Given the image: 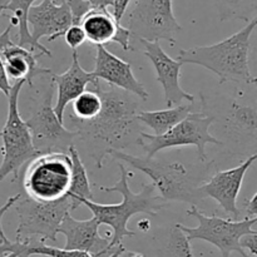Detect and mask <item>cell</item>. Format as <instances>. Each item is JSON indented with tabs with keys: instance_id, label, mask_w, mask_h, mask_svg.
Instances as JSON below:
<instances>
[{
	"instance_id": "7",
	"label": "cell",
	"mask_w": 257,
	"mask_h": 257,
	"mask_svg": "<svg viewBox=\"0 0 257 257\" xmlns=\"http://www.w3.org/2000/svg\"><path fill=\"white\" fill-rule=\"evenodd\" d=\"M54 84L49 78L48 84L37 89V97L33 98L29 118L24 120L32 136V142L38 153L67 152L77 135L68 130L64 123L58 119L53 109Z\"/></svg>"
},
{
	"instance_id": "8",
	"label": "cell",
	"mask_w": 257,
	"mask_h": 257,
	"mask_svg": "<svg viewBox=\"0 0 257 257\" xmlns=\"http://www.w3.org/2000/svg\"><path fill=\"white\" fill-rule=\"evenodd\" d=\"M24 79L17 80L12 85L8 95V117L0 132L2 138L3 161L0 165V182L9 175H14V180L19 177L20 170L25 163L32 161L39 153L35 151L32 136L19 113V94L25 84Z\"/></svg>"
},
{
	"instance_id": "9",
	"label": "cell",
	"mask_w": 257,
	"mask_h": 257,
	"mask_svg": "<svg viewBox=\"0 0 257 257\" xmlns=\"http://www.w3.org/2000/svg\"><path fill=\"white\" fill-rule=\"evenodd\" d=\"M187 215L195 217L198 225L196 227H187L177 223L180 230L187 236L190 241L203 240L220 250L221 257H230L232 252H238L242 257H250L240 246L243 236L257 231L255 228L257 218L243 220H226L218 216H206L195 205L187 210Z\"/></svg>"
},
{
	"instance_id": "30",
	"label": "cell",
	"mask_w": 257,
	"mask_h": 257,
	"mask_svg": "<svg viewBox=\"0 0 257 257\" xmlns=\"http://www.w3.org/2000/svg\"><path fill=\"white\" fill-rule=\"evenodd\" d=\"M240 246L243 251L247 250L252 256H257V231L241 237Z\"/></svg>"
},
{
	"instance_id": "36",
	"label": "cell",
	"mask_w": 257,
	"mask_h": 257,
	"mask_svg": "<svg viewBox=\"0 0 257 257\" xmlns=\"http://www.w3.org/2000/svg\"><path fill=\"white\" fill-rule=\"evenodd\" d=\"M10 3V0H0V15L3 12H5V8L8 7V4Z\"/></svg>"
},
{
	"instance_id": "31",
	"label": "cell",
	"mask_w": 257,
	"mask_h": 257,
	"mask_svg": "<svg viewBox=\"0 0 257 257\" xmlns=\"http://www.w3.org/2000/svg\"><path fill=\"white\" fill-rule=\"evenodd\" d=\"M20 197H22V195H20V193H18V195H15V196H12V197L8 198L7 202H5L4 205H3L2 207H0V241H3V240H5V238H8L7 236H5L4 230H3V225H2L3 217H4L5 213H7L8 211L10 210V208L14 207V205L18 202V201H19Z\"/></svg>"
},
{
	"instance_id": "34",
	"label": "cell",
	"mask_w": 257,
	"mask_h": 257,
	"mask_svg": "<svg viewBox=\"0 0 257 257\" xmlns=\"http://www.w3.org/2000/svg\"><path fill=\"white\" fill-rule=\"evenodd\" d=\"M87 2L95 9H108V7L113 5V0H87Z\"/></svg>"
},
{
	"instance_id": "14",
	"label": "cell",
	"mask_w": 257,
	"mask_h": 257,
	"mask_svg": "<svg viewBox=\"0 0 257 257\" xmlns=\"http://www.w3.org/2000/svg\"><path fill=\"white\" fill-rule=\"evenodd\" d=\"M95 67L92 70L95 79L124 90L142 100L147 99V89L135 77L131 63L120 59L105 47H95Z\"/></svg>"
},
{
	"instance_id": "27",
	"label": "cell",
	"mask_w": 257,
	"mask_h": 257,
	"mask_svg": "<svg viewBox=\"0 0 257 257\" xmlns=\"http://www.w3.org/2000/svg\"><path fill=\"white\" fill-rule=\"evenodd\" d=\"M158 255L160 257H195L191 248V241L180 230L177 223L171 230L167 243L161 248Z\"/></svg>"
},
{
	"instance_id": "37",
	"label": "cell",
	"mask_w": 257,
	"mask_h": 257,
	"mask_svg": "<svg viewBox=\"0 0 257 257\" xmlns=\"http://www.w3.org/2000/svg\"><path fill=\"white\" fill-rule=\"evenodd\" d=\"M2 257H17L14 255V253H7V255H4V256H2Z\"/></svg>"
},
{
	"instance_id": "23",
	"label": "cell",
	"mask_w": 257,
	"mask_h": 257,
	"mask_svg": "<svg viewBox=\"0 0 257 257\" xmlns=\"http://www.w3.org/2000/svg\"><path fill=\"white\" fill-rule=\"evenodd\" d=\"M68 155L72 161V177H70L68 197L72 200L73 210H77L79 207L78 200H80V198L93 200V193L90 190V182L87 175V170H85L83 161L80 160V156L75 146H72L68 150Z\"/></svg>"
},
{
	"instance_id": "4",
	"label": "cell",
	"mask_w": 257,
	"mask_h": 257,
	"mask_svg": "<svg viewBox=\"0 0 257 257\" xmlns=\"http://www.w3.org/2000/svg\"><path fill=\"white\" fill-rule=\"evenodd\" d=\"M72 177V161L67 152H48L28 162L23 187L28 197L53 202L67 197Z\"/></svg>"
},
{
	"instance_id": "18",
	"label": "cell",
	"mask_w": 257,
	"mask_h": 257,
	"mask_svg": "<svg viewBox=\"0 0 257 257\" xmlns=\"http://www.w3.org/2000/svg\"><path fill=\"white\" fill-rule=\"evenodd\" d=\"M53 84L57 87V103L53 107L58 119L63 122L65 110L69 103H72L79 94H82L88 85L95 82V77L92 72H87L83 69L79 63L77 50H73L72 64L64 73L52 72L50 74Z\"/></svg>"
},
{
	"instance_id": "26",
	"label": "cell",
	"mask_w": 257,
	"mask_h": 257,
	"mask_svg": "<svg viewBox=\"0 0 257 257\" xmlns=\"http://www.w3.org/2000/svg\"><path fill=\"white\" fill-rule=\"evenodd\" d=\"M102 108V99L98 92L93 88L85 89L82 94L78 95L72 102V113L70 115L75 119L89 120L99 113Z\"/></svg>"
},
{
	"instance_id": "13",
	"label": "cell",
	"mask_w": 257,
	"mask_h": 257,
	"mask_svg": "<svg viewBox=\"0 0 257 257\" xmlns=\"http://www.w3.org/2000/svg\"><path fill=\"white\" fill-rule=\"evenodd\" d=\"M143 47V54L151 60L156 70V79L162 85L167 108L182 104V102H196V97L187 93L180 84L182 63L171 58L161 47L160 42L140 40Z\"/></svg>"
},
{
	"instance_id": "16",
	"label": "cell",
	"mask_w": 257,
	"mask_h": 257,
	"mask_svg": "<svg viewBox=\"0 0 257 257\" xmlns=\"http://www.w3.org/2000/svg\"><path fill=\"white\" fill-rule=\"evenodd\" d=\"M72 24V13L63 2L58 4L55 0H42L38 5H33L28 13V27L37 42L42 38H47L49 43L54 42L63 37Z\"/></svg>"
},
{
	"instance_id": "15",
	"label": "cell",
	"mask_w": 257,
	"mask_h": 257,
	"mask_svg": "<svg viewBox=\"0 0 257 257\" xmlns=\"http://www.w3.org/2000/svg\"><path fill=\"white\" fill-rule=\"evenodd\" d=\"M99 223L94 217L89 220H77L68 213L58 227V233L65 237L64 250L88 252L95 257H107L114 251L108 250L110 238L99 235Z\"/></svg>"
},
{
	"instance_id": "11",
	"label": "cell",
	"mask_w": 257,
	"mask_h": 257,
	"mask_svg": "<svg viewBox=\"0 0 257 257\" xmlns=\"http://www.w3.org/2000/svg\"><path fill=\"white\" fill-rule=\"evenodd\" d=\"M14 206L19 220L15 233L18 241L33 238L55 242L60 222L68 213L74 211L68 196L53 202H39L29 197L22 200L20 197Z\"/></svg>"
},
{
	"instance_id": "20",
	"label": "cell",
	"mask_w": 257,
	"mask_h": 257,
	"mask_svg": "<svg viewBox=\"0 0 257 257\" xmlns=\"http://www.w3.org/2000/svg\"><path fill=\"white\" fill-rule=\"evenodd\" d=\"M124 250V246L119 245L112 255L107 257H119ZM7 253H14L17 257H32L33 255H43L48 257H95L88 252H83V251L54 247V246L47 245L44 241L33 240V238L24 241H10L9 238H5V240L0 241V255H7Z\"/></svg>"
},
{
	"instance_id": "32",
	"label": "cell",
	"mask_w": 257,
	"mask_h": 257,
	"mask_svg": "<svg viewBox=\"0 0 257 257\" xmlns=\"http://www.w3.org/2000/svg\"><path fill=\"white\" fill-rule=\"evenodd\" d=\"M132 0H113V17L118 20V22L122 23V19L124 18L125 13H127L128 5L131 4Z\"/></svg>"
},
{
	"instance_id": "1",
	"label": "cell",
	"mask_w": 257,
	"mask_h": 257,
	"mask_svg": "<svg viewBox=\"0 0 257 257\" xmlns=\"http://www.w3.org/2000/svg\"><path fill=\"white\" fill-rule=\"evenodd\" d=\"M90 85L102 99L99 113L89 120L75 119L70 114H64V119L69 122L68 130L73 131L77 140L84 143L89 156L94 160L95 167L100 170L110 151H122L132 143H137L138 136L142 132L136 118L140 105L135 95L110 87L99 79Z\"/></svg>"
},
{
	"instance_id": "28",
	"label": "cell",
	"mask_w": 257,
	"mask_h": 257,
	"mask_svg": "<svg viewBox=\"0 0 257 257\" xmlns=\"http://www.w3.org/2000/svg\"><path fill=\"white\" fill-rule=\"evenodd\" d=\"M12 29L13 25L9 24L4 32L0 33V52H2V49L8 44V43L12 42V38H10ZM10 89H12V84H10L9 78H8L7 72H5L4 64H3L2 57H0V92H3L8 97L10 93Z\"/></svg>"
},
{
	"instance_id": "19",
	"label": "cell",
	"mask_w": 257,
	"mask_h": 257,
	"mask_svg": "<svg viewBox=\"0 0 257 257\" xmlns=\"http://www.w3.org/2000/svg\"><path fill=\"white\" fill-rule=\"evenodd\" d=\"M0 57L8 78L10 77L15 82L24 79L30 88L34 84V79L52 73L50 69H45L38 65L37 59L39 58L38 55L25 48L19 47L13 40L3 48Z\"/></svg>"
},
{
	"instance_id": "10",
	"label": "cell",
	"mask_w": 257,
	"mask_h": 257,
	"mask_svg": "<svg viewBox=\"0 0 257 257\" xmlns=\"http://www.w3.org/2000/svg\"><path fill=\"white\" fill-rule=\"evenodd\" d=\"M123 27L131 33V39L167 40L172 47L176 44V35L182 30L173 14L172 0H133L127 24Z\"/></svg>"
},
{
	"instance_id": "25",
	"label": "cell",
	"mask_w": 257,
	"mask_h": 257,
	"mask_svg": "<svg viewBox=\"0 0 257 257\" xmlns=\"http://www.w3.org/2000/svg\"><path fill=\"white\" fill-rule=\"evenodd\" d=\"M228 127L232 128L233 132H241L256 138V109L250 105H241L233 102L228 109L227 117Z\"/></svg>"
},
{
	"instance_id": "33",
	"label": "cell",
	"mask_w": 257,
	"mask_h": 257,
	"mask_svg": "<svg viewBox=\"0 0 257 257\" xmlns=\"http://www.w3.org/2000/svg\"><path fill=\"white\" fill-rule=\"evenodd\" d=\"M243 206H245V211L247 213L246 218H257V192L253 193L251 198L246 200Z\"/></svg>"
},
{
	"instance_id": "6",
	"label": "cell",
	"mask_w": 257,
	"mask_h": 257,
	"mask_svg": "<svg viewBox=\"0 0 257 257\" xmlns=\"http://www.w3.org/2000/svg\"><path fill=\"white\" fill-rule=\"evenodd\" d=\"M108 156L119 162H125L128 166L150 177L153 187L161 193L160 197L165 202L180 201L195 205L200 200L197 187H195L187 168L182 163L158 162L146 156L138 157L122 151H110Z\"/></svg>"
},
{
	"instance_id": "22",
	"label": "cell",
	"mask_w": 257,
	"mask_h": 257,
	"mask_svg": "<svg viewBox=\"0 0 257 257\" xmlns=\"http://www.w3.org/2000/svg\"><path fill=\"white\" fill-rule=\"evenodd\" d=\"M195 103L196 102H186L176 107L161 110H151V112L140 110L136 118L140 123L150 127L156 136H161L175 127L181 120L185 119L190 113H192Z\"/></svg>"
},
{
	"instance_id": "35",
	"label": "cell",
	"mask_w": 257,
	"mask_h": 257,
	"mask_svg": "<svg viewBox=\"0 0 257 257\" xmlns=\"http://www.w3.org/2000/svg\"><path fill=\"white\" fill-rule=\"evenodd\" d=\"M119 257H145L142 253H138V252H133V251H123L120 253Z\"/></svg>"
},
{
	"instance_id": "21",
	"label": "cell",
	"mask_w": 257,
	"mask_h": 257,
	"mask_svg": "<svg viewBox=\"0 0 257 257\" xmlns=\"http://www.w3.org/2000/svg\"><path fill=\"white\" fill-rule=\"evenodd\" d=\"M35 2L37 0H10L5 10L13 13V17L10 18V24L13 27H18L17 44L34 53L38 57H42V55L52 57V52L32 37L29 27H28V13Z\"/></svg>"
},
{
	"instance_id": "3",
	"label": "cell",
	"mask_w": 257,
	"mask_h": 257,
	"mask_svg": "<svg viewBox=\"0 0 257 257\" xmlns=\"http://www.w3.org/2000/svg\"><path fill=\"white\" fill-rule=\"evenodd\" d=\"M257 18L231 37L212 45L181 49L178 62L206 68L217 77L218 83L255 84L256 78L250 69L251 35L256 29Z\"/></svg>"
},
{
	"instance_id": "5",
	"label": "cell",
	"mask_w": 257,
	"mask_h": 257,
	"mask_svg": "<svg viewBox=\"0 0 257 257\" xmlns=\"http://www.w3.org/2000/svg\"><path fill=\"white\" fill-rule=\"evenodd\" d=\"M215 119V115L208 114L203 109L192 112L175 127L161 136L141 132L137 138V145L142 147L147 158H153L156 153L162 150L193 146L197 150L198 160L205 162L207 161L206 146L223 145L222 141L213 137L210 132V127L213 124Z\"/></svg>"
},
{
	"instance_id": "17",
	"label": "cell",
	"mask_w": 257,
	"mask_h": 257,
	"mask_svg": "<svg viewBox=\"0 0 257 257\" xmlns=\"http://www.w3.org/2000/svg\"><path fill=\"white\" fill-rule=\"evenodd\" d=\"M79 25L84 32L87 42L94 47H105V44L117 43L125 52L132 50L131 33L108 9L92 8L82 18Z\"/></svg>"
},
{
	"instance_id": "2",
	"label": "cell",
	"mask_w": 257,
	"mask_h": 257,
	"mask_svg": "<svg viewBox=\"0 0 257 257\" xmlns=\"http://www.w3.org/2000/svg\"><path fill=\"white\" fill-rule=\"evenodd\" d=\"M120 171V178L117 183L110 187L100 186L99 190L107 193H120L122 202L115 205H102L93 200H78L79 206L84 205L92 212V217L97 220L99 225H107L112 228V237H110L108 250L114 251L119 245H122L123 238L132 237L136 235L135 231L128 230L127 225L131 218L138 213H147L150 216H156L162 208H165L166 202L156 195V190L152 183L145 185L141 192L135 193L130 188V178L135 173L128 171L123 163H118Z\"/></svg>"
},
{
	"instance_id": "24",
	"label": "cell",
	"mask_w": 257,
	"mask_h": 257,
	"mask_svg": "<svg viewBox=\"0 0 257 257\" xmlns=\"http://www.w3.org/2000/svg\"><path fill=\"white\" fill-rule=\"evenodd\" d=\"M221 22L256 19L257 0H213Z\"/></svg>"
},
{
	"instance_id": "29",
	"label": "cell",
	"mask_w": 257,
	"mask_h": 257,
	"mask_svg": "<svg viewBox=\"0 0 257 257\" xmlns=\"http://www.w3.org/2000/svg\"><path fill=\"white\" fill-rule=\"evenodd\" d=\"M63 37H64L65 43L72 48V50H77L80 45H83L87 42V38H85V34L80 25L72 24L65 30Z\"/></svg>"
},
{
	"instance_id": "12",
	"label": "cell",
	"mask_w": 257,
	"mask_h": 257,
	"mask_svg": "<svg viewBox=\"0 0 257 257\" xmlns=\"http://www.w3.org/2000/svg\"><path fill=\"white\" fill-rule=\"evenodd\" d=\"M257 158L256 153H252L245 162L237 167L230 170L220 171L208 181L197 187V195L200 200L206 197L213 198L221 208L228 213L231 220H237L240 210L237 207V197L242 187L243 178L248 172Z\"/></svg>"
}]
</instances>
